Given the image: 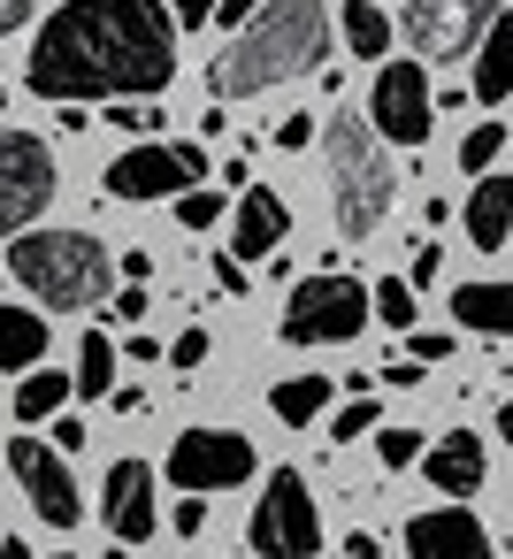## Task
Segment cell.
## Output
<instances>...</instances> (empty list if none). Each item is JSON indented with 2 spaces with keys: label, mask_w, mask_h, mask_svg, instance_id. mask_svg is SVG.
Wrapping results in <instances>:
<instances>
[{
  "label": "cell",
  "mask_w": 513,
  "mask_h": 559,
  "mask_svg": "<svg viewBox=\"0 0 513 559\" xmlns=\"http://www.w3.org/2000/svg\"><path fill=\"white\" fill-rule=\"evenodd\" d=\"M406 559H498V551L467 506H429L406 521Z\"/></svg>",
  "instance_id": "14"
},
{
  "label": "cell",
  "mask_w": 513,
  "mask_h": 559,
  "mask_svg": "<svg viewBox=\"0 0 513 559\" xmlns=\"http://www.w3.org/2000/svg\"><path fill=\"white\" fill-rule=\"evenodd\" d=\"M55 154L32 131H0V238H24L55 200Z\"/></svg>",
  "instance_id": "8"
},
{
  "label": "cell",
  "mask_w": 513,
  "mask_h": 559,
  "mask_svg": "<svg viewBox=\"0 0 513 559\" xmlns=\"http://www.w3.org/2000/svg\"><path fill=\"white\" fill-rule=\"evenodd\" d=\"M460 223H467V238L482 246V253H498L505 238H513V177H475V192H467V207H460Z\"/></svg>",
  "instance_id": "17"
},
{
  "label": "cell",
  "mask_w": 513,
  "mask_h": 559,
  "mask_svg": "<svg viewBox=\"0 0 513 559\" xmlns=\"http://www.w3.org/2000/svg\"><path fill=\"white\" fill-rule=\"evenodd\" d=\"M498 437H505V452H513V399L498 406Z\"/></svg>",
  "instance_id": "44"
},
{
  "label": "cell",
  "mask_w": 513,
  "mask_h": 559,
  "mask_svg": "<svg viewBox=\"0 0 513 559\" xmlns=\"http://www.w3.org/2000/svg\"><path fill=\"white\" fill-rule=\"evenodd\" d=\"M184 185H207V146H131V154H116L108 177H100V192H108V200H131V207L177 200Z\"/></svg>",
  "instance_id": "9"
},
{
  "label": "cell",
  "mask_w": 513,
  "mask_h": 559,
  "mask_svg": "<svg viewBox=\"0 0 513 559\" xmlns=\"http://www.w3.org/2000/svg\"><path fill=\"white\" fill-rule=\"evenodd\" d=\"M100 521L116 528V544H146L154 536V467L146 460H108V483H100Z\"/></svg>",
  "instance_id": "13"
},
{
  "label": "cell",
  "mask_w": 513,
  "mask_h": 559,
  "mask_svg": "<svg viewBox=\"0 0 513 559\" xmlns=\"http://www.w3.org/2000/svg\"><path fill=\"white\" fill-rule=\"evenodd\" d=\"M322 154H330L337 230L360 246L368 230H383V215H391V200H398V169H391L383 139L368 131V116H330V123H322Z\"/></svg>",
  "instance_id": "4"
},
{
  "label": "cell",
  "mask_w": 513,
  "mask_h": 559,
  "mask_svg": "<svg viewBox=\"0 0 513 559\" xmlns=\"http://www.w3.org/2000/svg\"><path fill=\"white\" fill-rule=\"evenodd\" d=\"M444 353H452L444 330H406V360H414V368H429V360H444Z\"/></svg>",
  "instance_id": "30"
},
{
  "label": "cell",
  "mask_w": 513,
  "mask_h": 559,
  "mask_svg": "<svg viewBox=\"0 0 513 559\" xmlns=\"http://www.w3.org/2000/svg\"><path fill=\"white\" fill-rule=\"evenodd\" d=\"M70 391H85V399H108V391H116V337H108V330H93V337L77 345Z\"/></svg>",
  "instance_id": "23"
},
{
  "label": "cell",
  "mask_w": 513,
  "mask_h": 559,
  "mask_svg": "<svg viewBox=\"0 0 513 559\" xmlns=\"http://www.w3.org/2000/svg\"><path fill=\"white\" fill-rule=\"evenodd\" d=\"M100 559H123V551H100Z\"/></svg>",
  "instance_id": "46"
},
{
  "label": "cell",
  "mask_w": 513,
  "mask_h": 559,
  "mask_svg": "<svg viewBox=\"0 0 513 559\" xmlns=\"http://www.w3.org/2000/svg\"><path fill=\"white\" fill-rule=\"evenodd\" d=\"M452 322L475 330V337H513V284H460Z\"/></svg>",
  "instance_id": "18"
},
{
  "label": "cell",
  "mask_w": 513,
  "mask_h": 559,
  "mask_svg": "<svg viewBox=\"0 0 513 559\" xmlns=\"http://www.w3.org/2000/svg\"><path fill=\"white\" fill-rule=\"evenodd\" d=\"M498 146H505V123H475V131L460 139V169H467V177H490Z\"/></svg>",
  "instance_id": "26"
},
{
  "label": "cell",
  "mask_w": 513,
  "mask_h": 559,
  "mask_svg": "<svg viewBox=\"0 0 513 559\" xmlns=\"http://www.w3.org/2000/svg\"><path fill=\"white\" fill-rule=\"evenodd\" d=\"M215 9H223V0H169V16H177L184 32H200V24H215Z\"/></svg>",
  "instance_id": "31"
},
{
  "label": "cell",
  "mask_w": 513,
  "mask_h": 559,
  "mask_svg": "<svg viewBox=\"0 0 513 559\" xmlns=\"http://www.w3.org/2000/svg\"><path fill=\"white\" fill-rule=\"evenodd\" d=\"M307 139H314V123H307V116H284V123H276V146H284V154H299Z\"/></svg>",
  "instance_id": "35"
},
{
  "label": "cell",
  "mask_w": 513,
  "mask_h": 559,
  "mask_svg": "<svg viewBox=\"0 0 513 559\" xmlns=\"http://www.w3.org/2000/svg\"><path fill=\"white\" fill-rule=\"evenodd\" d=\"M284 230H291V207H284V192H269V185H246V192H238V207H230V261L276 253V246H284Z\"/></svg>",
  "instance_id": "15"
},
{
  "label": "cell",
  "mask_w": 513,
  "mask_h": 559,
  "mask_svg": "<svg viewBox=\"0 0 513 559\" xmlns=\"http://www.w3.org/2000/svg\"><path fill=\"white\" fill-rule=\"evenodd\" d=\"M108 123H116V131H154V123H162V108H123V100H116V108H108Z\"/></svg>",
  "instance_id": "32"
},
{
  "label": "cell",
  "mask_w": 513,
  "mask_h": 559,
  "mask_svg": "<svg viewBox=\"0 0 513 559\" xmlns=\"http://www.w3.org/2000/svg\"><path fill=\"white\" fill-rule=\"evenodd\" d=\"M9 269L39 307H62V314L100 307L116 284V261L93 230H24V238H9Z\"/></svg>",
  "instance_id": "3"
},
{
  "label": "cell",
  "mask_w": 513,
  "mask_h": 559,
  "mask_svg": "<svg viewBox=\"0 0 513 559\" xmlns=\"http://www.w3.org/2000/svg\"><path fill=\"white\" fill-rule=\"evenodd\" d=\"M200 528H207V506L184 498V506H177V536H200Z\"/></svg>",
  "instance_id": "41"
},
{
  "label": "cell",
  "mask_w": 513,
  "mask_h": 559,
  "mask_svg": "<svg viewBox=\"0 0 513 559\" xmlns=\"http://www.w3.org/2000/svg\"><path fill=\"white\" fill-rule=\"evenodd\" d=\"M0 108H9V93H0Z\"/></svg>",
  "instance_id": "47"
},
{
  "label": "cell",
  "mask_w": 513,
  "mask_h": 559,
  "mask_svg": "<svg viewBox=\"0 0 513 559\" xmlns=\"http://www.w3.org/2000/svg\"><path fill=\"white\" fill-rule=\"evenodd\" d=\"M246 544H253L261 559H314V551H322V513H314L299 467H276V475H269V490H261V506H253V521H246Z\"/></svg>",
  "instance_id": "6"
},
{
  "label": "cell",
  "mask_w": 513,
  "mask_h": 559,
  "mask_svg": "<svg viewBox=\"0 0 513 559\" xmlns=\"http://www.w3.org/2000/svg\"><path fill=\"white\" fill-rule=\"evenodd\" d=\"M39 100H154L177 78V16L162 0H62L32 39Z\"/></svg>",
  "instance_id": "1"
},
{
  "label": "cell",
  "mask_w": 513,
  "mask_h": 559,
  "mask_svg": "<svg viewBox=\"0 0 513 559\" xmlns=\"http://www.w3.org/2000/svg\"><path fill=\"white\" fill-rule=\"evenodd\" d=\"M47 559H70V551H47Z\"/></svg>",
  "instance_id": "45"
},
{
  "label": "cell",
  "mask_w": 513,
  "mask_h": 559,
  "mask_svg": "<svg viewBox=\"0 0 513 559\" xmlns=\"http://www.w3.org/2000/svg\"><path fill=\"white\" fill-rule=\"evenodd\" d=\"M375 452H383V467H414L421 460V429H375Z\"/></svg>",
  "instance_id": "29"
},
{
  "label": "cell",
  "mask_w": 513,
  "mask_h": 559,
  "mask_svg": "<svg viewBox=\"0 0 513 559\" xmlns=\"http://www.w3.org/2000/svg\"><path fill=\"white\" fill-rule=\"evenodd\" d=\"M337 32H345V47H353L360 62H383V55H391V16L375 9V0H345Z\"/></svg>",
  "instance_id": "21"
},
{
  "label": "cell",
  "mask_w": 513,
  "mask_h": 559,
  "mask_svg": "<svg viewBox=\"0 0 513 559\" xmlns=\"http://www.w3.org/2000/svg\"><path fill=\"white\" fill-rule=\"evenodd\" d=\"M368 131H375L383 146H429V131H437V100H429V70H421V62H383V70H375Z\"/></svg>",
  "instance_id": "10"
},
{
  "label": "cell",
  "mask_w": 513,
  "mask_h": 559,
  "mask_svg": "<svg viewBox=\"0 0 513 559\" xmlns=\"http://www.w3.org/2000/svg\"><path fill=\"white\" fill-rule=\"evenodd\" d=\"M0 559H32V544L24 536H0Z\"/></svg>",
  "instance_id": "43"
},
{
  "label": "cell",
  "mask_w": 513,
  "mask_h": 559,
  "mask_svg": "<svg viewBox=\"0 0 513 559\" xmlns=\"http://www.w3.org/2000/svg\"><path fill=\"white\" fill-rule=\"evenodd\" d=\"M177 223H184V230H215V223H223V192H207V185L177 192Z\"/></svg>",
  "instance_id": "27"
},
{
  "label": "cell",
  "mask_w": 513,
  "mask_h": 559,
  "mask_svg": "<svg viewBox=\"0 0 513 559\" xmlns=\"http://www.w3.org/2000/svg\"><path fill=\"white\" fill-rule=\"evenodd\" d=\"M330 32L337 24H330L322 0H269V9L215 55V70H207L215 100H253V93H276V85L322 70L330 62Z\"/></svg>",
  "instance_id": "2"
},
{
  "label": "cell",
  "mask_w": 513,
  "mask_h": 559,
  "mask_svg": "<svg viewBox=\"0 0 513 559\" xmlns=\"http://www.w3.org/2000/svg\"><path fill=\"white\" fill-rule=\"evenodd\" d=\"M9 467H16V483H24V498H32V513H39L47 528H77V521H85L77 475H70V460H62L55 444L16 437V444H9Z\"/></svg>",
  "instance_id": "12"
},
{
  "label": "cell",
  "mask_w": 513,
  "mask_h": 559,
  "mask_svg": "<svg viewBox=\"0 0 513 559\" xmlns=\"http://www.w3.org/2000/svg\"><path fill=\"white\" fill-rule=\"evenodd\" d=\"M421 460H429V490H452V498L482 490V437L475 429H444Z\"/></svg>",
  "instance_id": "16"
},
{
  "label": "cell",
  "mask_w": 513,
  "mask_h": 559,
  "mask_svg": "<svg viewBox=\"0 0 513 559\" xmlns=\"http://www.w3.org/2000/svg\"><path fill=\"white\" fill-rule=\"evenodd\" d=\"M368 314H375V299H368V284H353V276H337V269H322V276H299L291 284V299H284V345H345V337H360L368 330Z\"/></svg>",
  "instance_id": "5"
},
{
  "label": "cell",
  "mask_w": 513,
  "mask_h": 559,
  "mask_svg": "<svg viewBox=\"0 0 513 559\" xmlns=\"http://www.w3.org/2000/svg\"><path fill=\"white\" fill-rule=\"evenodd\" d=\"M215 292H230V299H238V292H246V261H230V253H223V261H215Z\"/></svg>",
  "instance_id": "37"
},
{
  "label": "cell",
  "mask_w": 513,
  "mask_h": 559,
  "mask_svg": "<svg viewBox=\"0 0 513 559\" xmlns=\"http://www.w3.org/2000/svg\"><path fill=\"white\" fill-rule=\"evenodd\" d=\"M269 406H276V421L307 429V421H322V414H330V383H322V376H284V383L269 391Z\"/></svg>",
  "instance_id": "22"
},
{
  "label": "cell",
  "mask_w": 513,
  "mask_h": 559,
  "mask_svg": "<svg viewBox=\"0 0 513 559\" xmlns=\"http://www.w3.org/2000/svg\"><path fill=\"white\" fill-rule=\"evenodd\" d=\"M345 559H383V544H375L368 528H353V536H345Z\"/></svg>",
  "instance_id": "42"
},
{
  "label": "cell",
  "mask_w": 513,
  "mask_h": 559,
  "mask_svg": "<svg viewBox=\"0 0 513 559\" xmlns=\"http://www.w3.org/2000/svg\"><path fill=\"white\" fill-rule=\"evenodd\" d=\"M505 93H513V16H498L482 32V47H475V100L498 108Z\"/></svg>",
  "instance_id": "19"
},
{
  "label": "cell",
  "mask_w": 513,
  "mask_h": 559,
  "mask_svg": "<svg viewBox=\"0 0 513 559\" xmlns=\"http://www.w3.org/2000/svg\"><path fill=\"white\" fill-rule=\"evenodd\" d=\"M24 24H32V0H0V39L24 32Z\"/></svg>",
  "instance_id": "40"
},
{
  "label": "cell",
  "mask_w": 513,
  "mask_h": 559,
  "mask_svg": "<svg viewBox=\"0 0 513 559\" xmlns=\"http://www.w3.org/2000/svg\"><path fill=\"white\" fill-rule=\"evenodd\" d=\"M47 360V322L32 307H0V368H39Z\"/></svg>",
  "instance_id": "20"
},
{
  "label": "cell",
  "mask_w": 513,
  "mask_h": 559,
  "mask_svg": "<svg viewBox=\"0 0 513 559\" xmlns=\"http://www.w3.org/2000/svg\"><path fill=\"white\" fill-rule=\"evenodd\" d=\"M498 24V0H406L398 9V39L421 62H460L482 47V32Z\"/></svg>",
  "instance_id": "7"
},
{
  "label": "cell",
  "mask_w": 513,
  "mask_h": 559,
  "mask_svg": "<svg viewBox=\"0 0 513 559\" xmlns=\"http://www.w3.org/2000/svg\"><path fill=\"white\" fill-rule=\"evenodd\" d=\"M62 399H70V376H62V368H32V376L16 383V414H24V421L62 414Z\"/></svg>",
  "instance_id": "24"
},
{
  "label": "cell",
  "mask_w": 513,
  "mask_h": 559,
  "mask_svg": "<svg viewBox=\"0 0 513 559\" xmlns=\"http://www.w3.org/2000/svg\"><path fill=\"white\" fill-rule=\"evenodd\" d=\"M269 9V0H223V9H215V24H230V32H246L253 16Z\"/></svg>",
  "instance_id": "34"
},
{
  "label": "cell",
  "mask_w": 513,
  "mask_h": 559,
  "mask_svg": "<svg viewBox=\"0 0 513 559\" xmlns=\"http://www.w3.org/2000/svg\"><path fill=\"white\" fill-rule=\"evenodd\" d=\"M368 429H383V421H375V391H368V399H353V406H337V414H330V437H337V444H360V437H368Z\"/></svg>",
  "instance_id": "28"
},
{
  "label": "cell",
  "mask_w": 513,
  "mask_h": 559,
  "mask_svg": "<svg viewBox=\"0 0 513 559\" xmlns=\"http://www.w3.org/2000/svg\"><path fill=\"white\" fill-rule=\"evenodd\" d=\"M253 467L261 460H253V444L238 429H184L169 444V483L177 490H238Z\"/></svg>",
  "instance_id": "11"
},
{
  "label": "cell",
  "mask_w": 513,
  "mask_h": 559,
  "mask_svg": "<svg viewBox=\"0 0 513 559\" xmlns=\"http://www.w3.org/2000/svg\"><path fill=\"white\" fill-rule=\"evenodd\" d=\"M368 299H375V322H383V330H414V314H421V307H414V284H406V276H383V284H375Z\"/></svg>",
  "instance_id": "25"
},
{
  "label": "cell",
  "mask_w": 513,
  "mask_h": 559,
  "mask_svg": "<svg viewBox=\"0 0 513 559\" xmlns=\"http://www.w3.org/2000/svg\"><path fill=\"white\" fill-rule=\"evenodd\" d=\"M169 360H177V368H200V360H207V330H184V337L169 345Z\"/></svg>",
  "instance_id": "33"
},
{
  "label": "cell",
  "mask_w": 513,
  "mask_h": 559,
  "mask_svg": "<svg viewBox=\"0 0 513 559\" xmlns=\"http://www.w3.org/2000/svg\"><path fill=\"white\" fill-rule=\"evenodd\" d=\"M85 437H93V429H85V421H70V414H62V429H55V452H62V460H70V452H85Z\"/></svg>",
  "instance_id": "39"
},
{
  "label": "cell",
  "mask_w": 513,
  "mask_h": 559,
  "mask_svg": "<svg viewBox=\"0 0 513 559\" xmlns=\"http://www.w3.org/2000/svg\"><path fill=\"white\" fill-rule=\"evenodd\" d=\"M437 269H444V253H437V246H414V269H406V284H437Z\"/></svg>",
  "instance_id": "36"
},
{
  "label": "cell",
  "mask_w": 513,
  "mask_h": 559,
  "mask_svg": "<svg viewBox=\"0 0 513 559\" xmlns=\"http://www.w3.org/2000/svg\"><path fill=\"white\" fill-rule=\"evenodd\" d=\"M146 307H154V299H146V292H139V284H131V292H123V299H116V307H108V314H116V322H146Z\"/></svg>",
  "instance_id": "38"
}]
</instances>
